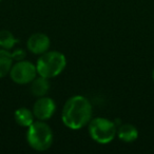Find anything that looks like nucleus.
Wrapping results in <instances>:
<instances>
[{
  "instance_id": "obj_11",
  "label": "nucleus",
  "mask_w": 154,
  "mask_h": 154,
  "mask_svg": "<svg viewBox=\"0 0 154 154\" xmlns=\"http://www.w3.org/2000/svg\"><path fill=\"white\" fill-rule=\"evenodd\" d=\"M14 118H15L16 124H18L20 127L29 128L34 122L35 116L33 114V111L26 109V108H20L15 111Z\"/></svg>"
},
{
  "instance_id": "obj_5",
  "label": "nucleus",
  "mask_w": 154,
  "mask_h": 154,
  "mask_svg": "<svg viewBox=\"0 0 154 154\" xmlns=\"http://www.w3.org/2000/svg\"><path fill=\"white\" fill-rule=\"evenodd\" d=\"M37 75V69L34 63L28 60H19L13 64L10 76L14 82L18 85H26L32 82Z\"/></svg>"
},
{
  "instance_id": "obj_4",
  "label": "nucleus",
  "mask_w": 154,
  "mask_h": 154,
  "mask_svg": "<svg viewBox=\"0 0 154 154\" xmlns=\"http://www.w3.org/2000/svg\"><path fill=\"white\" fill-rule=\"evenodd\" d=\"M117 128L108 118L96 117L89 122V134L91 138L98 143H109L116 136Z\"/></svg>"
},
{
  "instance_id": "obj_2",
  "label": "nucleus",
  "mask_w": 154,
  "mask_h": 154,
  "mask_svg": "<svg viewBox=\"0 0 154 154\" xmlns=\"http://www.w3.org/2000/svg\"><path fill=\"white\" fill-rule=\"evenodd\" d=\"M66 66V60L63 54L57 51H47L37 60V74L48 79L54 78L64 70Z\"/></svg>"
},
{
  "instance_id": "obj_1",
  "label": "nucleus",
  "mask_w": 154,
  "mask_h": 154,
  "mask_svg": "<svg viewBox=\"0 0 154 154\" xmlns=\"http://www.w3.org/2000/svg\"><path fill=\"white\" fill-rule=\"evenodd\" d=\"M92 118V105L82 95H75L66 101L62 108L61 119L64 126L72 130H79L90 122Z\"/></svg>"
},
{
  "instance_id": "obj_6",
  "label": "nucleus",
  "mask_w": 154,
  "mask_h": 154,
  "mask_svg": "<svg viewBox=\"0 0 154 154\" xmlns=\"http://www.w3.org/2000/svg\"><path fill=\"white\" fill-rule=\"evenodd\" d=\"M56 111V103L52 98L47 96L38 97L33 107V114L38 120H48L54 115Z\"/></svg>"
},
{
  "instance_id": "obj_10",
  "label": "nucleus",
  "mask_w": 154,
  "mask_h": 154,
  "mask_svg": "<svg viewBox=\"0 0 154 154\" xmlns=\"http://www.w3.org/2000/svg\"><path fill=\"white\" fill-rule=\"evenodd\" d=\"M116 135L120 140L125 141V143H131L137 139L138 137V131H137L136 127H134L131 124H125L122 125L119 128H117V132Z\"/></svg>"
},
{
  "instance_id": "obj_9",
  "label": "nucleus",
  "mask_w": 154,
  "mask_h": 154,
  "mask_svg": "<svg viewBox=\"0 0 154 154\" xmlns=\"http://www.w3.org/2000/svg\"><path fill=\"white\" fill-rule=\"evenodd\" d=\"M50 90V82L48 78L42 76L35 77L31 82V93L35 97H42L48 94Z\"/></svg>"
},
{
  "instance_id": "obj_8",
  "label": "nucleus",
  "mask_w": 154,
  "mask_h": 154,
  "mask_svg": "<svg viewBox=\"0 0 154 154\" xmlns=\"http://www.w3.org/2000/svg\"><path fill=\"white\" fill-rule=\"evenodd\" d=\"M26 47L31 53L35 55H41L49 50L50 38L42 33H35L29 37Z\"/></svg>"
},
{
  "instance_id": "obj_12",
  "label": "nucleus",
  "mask_w": 154,
  "mask_h": 154,
  "mask_svg": "<svg viewBox=\"0 0 154 154\" xmlns=\"http://www.w3.org/2000/svg\"><path fill=\"white\" fill-rule=\"evenodd\" d=\"M18 42H19V40L15 38L12 32L8 30L0 31V48L1 49L11 50Z\"/></svg>"
},
{
  "instance_id": "obj_7",
  "label": "nucleus",
  "mask_w": 154,
  "mask_h": 154,
  "mask_svg": "<svg viewBox=\"0 0 154 154\" xmlns=\"http://www.w3.org/2000/svg\"><path fill=\"white\" fill-rule=\"evenodd\" d=\"M26 58V52L22 49H18L11 53L8 50L0 49V78L5 77L13 66V61H19Z\"/></svg>"
},
{
  "instance_id": "obj_13",
  "label": "nucleus",
  "mask_w": 154,
  "mask_h": 154,
  "mask_svg": "<svg viewBox=\"0 0 154 154\" xmlns=\"http://www.w3.org/2000/svg\"><path fill=\"white\" fill-rule=\"evenodd\" d=\"M152 77H153V80H154V70H153V73H152Z\"/></svg>"
},
{
  "instance_id": "obj_3",
  "label": "nucleus",
  "mask_w": 154,
  "mask_h": 154,
  "mask_svg": "<svg viewBox=\"0 0 154 154\" xmlns=\"http://www.w3.org/2000/svg\"><path fill=\"white\" fill-rule=\"evenodd\" d=\"M26 140L32 149L36 151H45L53 143V132L49 125L43 120L34 122L28 128Z\"/></svg>"
}]
</instances>
